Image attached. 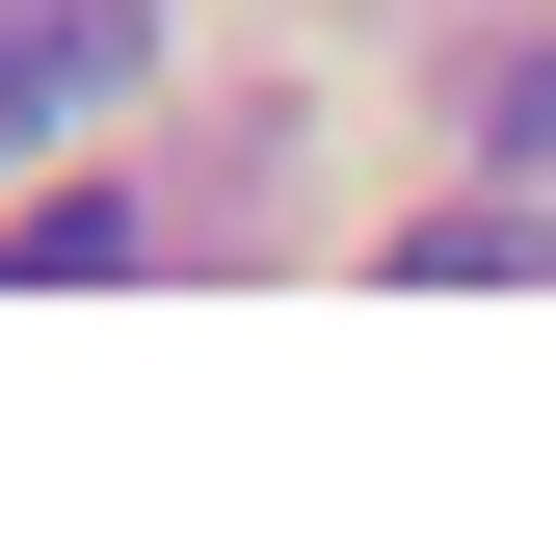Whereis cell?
<instances>
[{
  "label": "cell",
  "instance_id": "obj_1",
  "mask_svg": "<svg viewBox=\"0 0 556 556\" xmlns=\"http://www.w3.org/2000/svg\"><path fill=\"white\" fill-rule=\"evenodd\" d=\"M132 80V0H0V186H27V132H80Z\"/></svg>",
  "mask_w": 556,
  "mask_h": 556
},
{
  "label": "cell",
  "instance_id": "obj_2",
  "mask_svg": "<svg viewBox=\"0 0 556 556\" xmlns=\"http://www.w3.org/2000/svg\"><path fill=\"white\" fill-rule=\"evenodd\" d=\"M504 160H556V53H530V80H504Z\"/></svg>",
  "mask_w": 556,
  "mask_h": 556
}]
</instances>
